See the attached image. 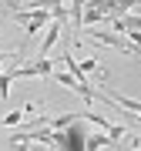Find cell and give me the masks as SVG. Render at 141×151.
I'll return each mask as SVG.
<instances>
[{
    "mask_svg": "<svg viewBox=\"0 0 141 151\" xmlns=\"http://www.w3.org/2000/svg\"><path fill=\"white\" fill-rule=\"evenodd\" d=\"M10 74H14V81H17V77H54V57H50V60H40V57H37L34 64L14 67Z\"/></svg>",
    "mask_w": 141,
    "mask_h": 151,
    "instance_id": "obj_1",
    "label": "cell"
},
{
    "mask_svg": "<svg viewBox=\"0 0 141 151\" xmlns=\"http://www.w3.org/2000/svg\"><path fill=\"white\" fill-rule=\"evenodd\" d=\"M87 37L91 40H98V44H104V47H114V50H124V54H135V47L121 37V34H104V30H87Z\"/></svg>",
    "mask_w": 141,
    "mask_h": 151,
    "instance_id": "obj_2",
    "label": "cell"
},
{
    "mask_svg": "<svg viewBox=\"0 0 141 151\" xmlns=\"http://www.w3.org/2000/svg\"><path fill=\"white\" fill-rule=\"evenodd\" d=\"M101 20H108V10H104V4H84L81 27H87V24H101Z\"/></svg>",
    "mask_w": 141,
    "mask_h": 151,
    "instance_id": "obj_3",
    "label": "cell"
},
{
    "mask_svg": "<svg viewBox=\"0 0 141 151\" xmlns=\"http://www.w3.org/2000/svg\"><path fill=\"white\" fill-rule=\"evenodd\" d=\"M138 128H141V118H138Z\"/></svg>",
    "mask_w": 141,
    "mask_h": 151,
    "instance_id": "obj_7",
    "label": "cell"
},
{
    "mask_svg": "<svg viewBox=\"0 0 141 151\" xmlns=\"http://www.w3.org/2000/svg\"><path fill=\"white\" fill-rule=\"evenodd\" d=\"M20 121H24V111H7L4 118H0V124H4V128H17Z\"/></svg>",
    "mask_w": 141,
    "mask_h": 151,
    "instance_id": "obj_5",
    "label": "cell"
},
{
    "mask_svg": "<svg viewBox=\"0 0 141 151\" xmlns=\"http://www.w3.org/2000/svg\"><path fill=\"white\" fill-rule=\"evenodd\" d=\"M77 67L91 74V70H98V57H84V60H77Z\"/></svg>",
    "mask_w": 141,
    "mask_h": 151,
    "instance_id": "obj_6",
    "label": "cell"
},
{
    "mask_svg": "<svg viewBox=\"0 0 141 151\" xmlns=\"http://www.w3.org/2000/svg\"><path fill=\"white\" fill-rule=\"evenodd\" d=\"M10 70H14V67H7V74L0 70V97H4V101H7V94H10V84H14V74H10Z\"/></svg>",
    "mask_w": 141,
    "mask_h": 151,
    "instance_id": "obj_4",
    "label": "cell"
},
{
    "mask_svg": "<svg viewBox=\"0 0 141 151\" xmlns=\"http://www.w3.org/2000/svg\"><path fill=\"white\" fill-rule=\"evenodd\" d=\"M135 151H141V148H135Z\"/></svg>",
    "mask_w": 141,
    "mask_h": 151,
    "instance_id": "obj_8",
    "label": "cell"
}]
</instances>
